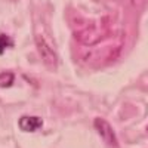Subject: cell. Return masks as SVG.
Returning a JSON list of instances; mask_svg holds the SVG:
<instances>
[{
	"instance_id": "obj_1",
	"label": "cell",
	"mask_w": 148,
	"mask_h": 148,
	"mask_svg": "<svg viewBox=\"0 0 148 148\" xmlns=\"http://www.w3.org/2000/svg\"><path fill=\"white\" fill-rule=\"evenodd\" d=\"M36 45L39 49V53L43 59V62L49 67V68H56L58 65V55L55 52L53 46L51 45L46 37L43 34H37L36 36Z\"/></svg>"
},
{
	"instance_id": "obj_2",
	"label": "cell",
	"mask_w": 148,
	"mask_h": 148,
	"mask_svg": "<svg viewBox=\"0 0 148 148\" xmlns=\"http://www.w3.org/2000/svg\"><path fill=\"white\" fill-rule=\"evenodd\" d=\"M93 125H95V129L98 130L99 136L102 138V141L105 142V145H107L108 148H119L117 136H116L113 127L110 126V123H108L107 120L98 117V119H95Z\"/></svg>"
},
{
	"instance_id": "obj_3",
	"label": "cell",
	"mask_w": 148,
	"mask_h": 148,
	"mask_svg": "<svg viewBox=\"0 0 148 148\" xmlns=\"http://www.w3.org/2000/svg\"><path fill=\"white\" fill-rule=\"evenodd\" d=\"M19 129L24 132H36L37 129H40L43 121L40 117H30V116H24L19 119Z\"/></svg>"
},
{
	"instance_id": "obj_4",
	"label": "cell",
	"mask_w": 148,
	"mask_h": 148,
	"mask_svg": "<svg viewBox=\"0 0 148 148\" xmlns=\"http://www.w3.org/2000/svg\"><path fill=\"white\" fill-rule=\"evenodd\" d=\"M14 79H15V76L9 71L0 73V88H9V86H12Z\"/></svg>"
},
{
	"instance_id": "obj_5",
	"label": "cell",
	"mask_w": 148,
	"mask_h": 148,
	"mask_svg": "<svg viewBox=\"0 0 148 148\" xmlns=\"http://www.w3.org/2000/svg\"><path fill=\"white\" fill-rule=\"evenodd\" d=\"M12 46V40L10 37L6 36V34H0V52H3L6 47Z\"/></svg>"
},
{
	"instance_id": "obj_6",
	"label": "cell",
	"mask_w": 148,
	"mask_h": 148,
	"mask_svg": "<svg viewBox=\"0 0 148 148\" xmlns=\"http://www.w3.org/2000/svg\"><path fill=\"white\" fill-rule=\"evenodd\" d=\"M147 132H148V126H147Z\"/></svg>"
}]
</instances>
